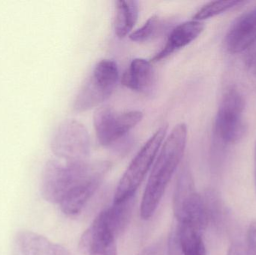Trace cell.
Here are the masks:
<instances>
[{
    "label": "cell",
    "mask_w": 256,
    "mask_h": 255,
    "mask_svg": "<svg viewBox=\"0 0 256 255\" xmlns=\"http://www.w3.org/2000/svg\"><path fill=\"white\" fill-rule=\"evenodd\" d=\"M110 167L108 161L51 160L42 175V196L58 205L68 217H76L96 194Z\"/></svg>",
    "instance_id": "cell-1"
},
{
    "label": "cell",
    "mask_w": 256,
    "mask_h": 255,
    "mask_svg": "<svg viewBox=\"0 0 256 255\" xmlns=\"http://www.w3.org/2000/svg\"><path fill=\"white\" fill-rule=\"evenodd\" d=\"M188 141V127L178 124L166 139L154 163L140 207L141 217L144 220L153 217L158 209L168 183L180 164Z\"/></svg>",
    "instance_id": "cell-2"
},
{
    "label": "cell",
    "mask_w": 256,
    "mask_h": 255,
    "mask_svg": "<svg viewBox=\"0 0 256 255\" xmlns=\"http://www.w3.org/2000/svg\"><path fill=\"white\" fill-rule=\"evenodd\" d=\"M135 197L114 202L93 220L80 241V249L86 255L116 244V239L127 227L134 208Z\"/></svg>",
    "instance_id": "cell-3"
},
{
    "label": "cell",
    "mask_w": 256,
    "mask_h": 255,
    "mask_svg": "<svg viewBox=\"0 0 256 255\" xmlns=\"http://www.w3.org/2000/svg\"><path fill=\"white\" fill-rule=\"evenodd\" d=\"M167 130L166 124L160 127L132 159L117 186L114 202H124L135 197L136 192L156 160Z\"/></svg>",
    "instance_id": "cell-4"
},
{
    "label": "cell",
    "mask_w": 256,
    "mask_h": 255,
    "mask_svg": "<svg viewBox=\"0 0 256 255\" xmlns=\"http://www.w3.org/2000/svg\"><path fill=\"white\" fill-rule=\"evenodd\" d=\"M173 210L177 223H188L204 232L209 223L204 199L196 193L192 174L184 166L178 177L173 198Z\"/></svg>",
    "instance_id": "cell-5"
},
{
    "label": "cell",
    "mask_w": 256,
    "mask_h": 255,
    "mask_svg": "<svg viewBox=\"0 0 256 255\" xmlns=\"http://www.w3.org/2000/svg\"><path fill=\"white\" fill-rule=\"evenodd\" d=\"M120 77L116 61L104 59L98 63L91 76L80 90L74 107L78 112H85L97 107L108 100L116 87Z\"/></svg>",
    "instance_id": "cell-6"
},
{
    "label": "cell",
    "mask_w": 256,
    "mask_h": 255,
    "mask_svg": "<svg viewBox=\"0 0 256 255\" xmlns=\"http://www.w3.org/2000/svg\"><path fill=\"white\" fill-rule=\"evenodd\" d=\"M244 109L245 100L242 93L236 88L226 91L215 121L216 135L224 143H236L245 134L246 125L243 119Z\"/></svg>",
    "instance_id": "cell-7"
},
{
    "label": "cell",
    "mask_w": 256,
    "mask_h": 255,
    "mask_svg": "<svg viewBox=\"0 0 256 255\" xmlns=\"http://www.w3.org/2000/svg\"><path fill=\"white\" fill-rule=\"evenodd\" d=\"M143 113L132 110L118 113L110 106H102L94 114V125L100 145L108 147L124 138L142 121Z\"/></svg>",
    "instance_id": "cell-8"
},
{
    "label": "cell",
    "mask_w": 256,
    "mask_h": 255,
    "mask_svg": "<svg viewBox=\"0 0 256 255\" xmlns=\"http://www.w3.org/2000/svg\"><path fill=\"white\" fill-rule=\"evenodd\" d=\"M91 142L88 130L82 123L75 120L64 121L56 133L52 151L64 161L88 160Z\"/></svg>",
    "instance_id": "cell-9"
},
{
    "label": "cell",
    "mask_w": 256,
    "mask_h": 255,
    "mask_svg": "<svg viewBox=\"0 0 256 255\" xmlns=\"http://www.w3.org/2000/svg\"><path fill=\"white\" fill-rule=\"evenodd\" d=\"M12 255H73L64 247L30 231L19 232L15 236Z\"/></svg>",
    "instance_id": "cell-10"
},
{
    "label": "cell",
    "mask_w": 256,
    "mask_h": 255,
    "mask_svg": "<svg viewBox=\"0 0 256 255\" xmlns=\"http://www.w3.org/2000/svg\"><path fill=\"white\" fill-rule=\"evenodd\" d=\"M256 41V7L239 16L226 36L227 49L232 53L244 52Z\"/></svg>",
    "instance_id": "cell-11"
},
{
    "label": "cell",
    "mask_w": 256,
    "mask_h": 255,
    "mask_svg": "<svg viewBox=\"0 0 256 255\" xmlns=\"http://www.w3.org/2000/svg\"><path fill=\"white\" fill-rule=\"evenodd\" d=\"M202 22L196 20L182 22L173 28L162 49L153 58V61H159L176 51L188 46L195 40L204 31Z\"/></svg>",
    "instance_id": "cell-12"
},
{
    "label": "cell",
    "mask_w": 256,
    "mask_h": 255,
    "mask_svg": "<svg viewBox=\"0 0 256 255\" xmlns=\"http://www.w3.org/2000/svg\"><path fill=\"white\" fill-rule=\"evenodd\" d=\"M154 71L150 61L138 58L131 61L123 73L122 83L132 91L146 93L154 83Z\"/></svg>",
    "instance_id": "cell-13"
},
{
    "label": "cell",
    "mask_w": 256,
    "mask_h": 255,
    "mask_svg": "<svg viewBox=\"0 0 256 255\" xmlns=\"http://www.w3.org/2000/svg\"><path fill=\"white\" fill-rule=\"evenodd\" d=\"M202 231L188 223H177L171 235L182 255H206Z\"/></svg>",
    "instance_id": "cell-14"
},
{
    "label": "cell",
    "mask_w": 256,
    "mask_h": 255,
    "mask_svg": "<svg viewBox=\"0 0 256 255\" xmlns=\"http://www.w3.org/2000/svg\"><path fill=\"white\" fill-rule=\"evenodd\" d=\"M115 31L117 37L124 38L134 28L138 16V1L120 0L116 1Z\"/></svg>",
    "instance_id": "cell-15"
},
{
    "label": "cell",
    "mask_w": 256,
    "mask_h": 255,
    "mask_svg": "<svg viewBox=\"0 0 256 255\" xmlns=\"http://www.w3.org/2000/svg\"><path fill=\"white\" fill-rule=\"evenodd\" d=\"M242 1H212L206 3L202 6L198 11L194 15L192 19L194 20L200 21L202 22L204 19H209L216 16L220 13H224V11L230 10L232 7H236L238 4H240Z\"/></svg>",
    "instance_id": "cell-16"
},
{
    "label": "cell",
    "mask_w": 256,
    "mask_h": 255,
    "mask_svg": "<svg viewBox=\"0 0 256 255\" xmlns=\"http://www.w3.org/2000/svg\"><path fill=\"white\" fill-rule=\"evenodd\" d=\"M161 21L156 15H153L144 22L142 26L130 34V39L135 42H144L150 40L160 30Z\"/></svg>",
    "instance_id": "cell-17"
},
{
    "label": "cell",
    "mask_w": 256,
    "mask_h": 255,
    "mask_svg": "<svg viewBox=\"0 0 256 255\" xmlns=\"http://www.w3.org/2000/svg\"><path fill=\"white\" fill-rule=\"evenodd\" d=\"M244 65L248 75L256 85V41L245 51Z\"/></svg>",
    "instance_id": "cell-18"
},
{
    "label": "cell",
    "mask_w": 256,
    "mask_h": 255,
    "mask_svg": "<svg viewBox=\"0 0 256 255\" xmlns=\"http://www.w3.org/2000/svg\"><path fill=\"white\" fill-rule=\"evenodd\" d=\"M246 251L249 255H256V221L249 226L246 233Z\"/></svg>",
    "instance_id": "cell-19"
},
{
    "label": "cell",
    "mask_w": 256,
    "mask_h": 255,
    "mask_svg": "<svg viewBox=\"0 0 256 255\" xmlns=\"http://www.w3.org/2000/svg\"><path fill=\"white\" fill-rule=\"evenodd\" d=\"M227 255H249L246 248L240 244H234L228 250Z\"/></svg>",
    "instance_id": "cell-20"
},
{
    "label": "cell",
    "mask_w": 256,
    "mask_h": 255,
    "mask_svg": "<svg viewBox=\"0 0 256 255\" xmlns=\"http://www.w3.org/2000/svg\"><path fill=\"white\" fill-rule=\"evenodd\" d=\"M88 255H118L116 244H112L106 248L102 249Z\"/></svg>",
    "instance_id": "cell-21"
},
{
    "label": "cell",
    "mask_w": 256,
    "mask_h": 255,
    "mask_svg": "<svg viewBox=\"0 0 256 255\" xmlns=\"http://www.w3.org/2000/svg\"><path fill=\"white\" fill-rule=\"evenodd\" d=\"M168 255H182L172 237L170 235L168 243Z\"/></svg>",
    "instance_id": "cell-22"
},
{
    "label": "cell",
    "mask_w": 256,
    "mask_h": 255,
    "mask_svg": "<svg viewBox=\"0 0 256 255\" xmlns=\"http://www.w3.org/2000/svg\"><path fill=\"white\" fill-rule=\"evenodd\" d=\"M159 253V250H158V247H152L144 250L140 255H158Z\"/></svg>",
    "instance_id": "cell-23"
},
{
    "label": "cell",
    "mask_w": 256,
    "mask_h": 255,
    "mask_svg": "<svg viewBox=\"0 0 256 255\" xmlns=\"http://www.w3.org/2000/svg\"><path fill=\"white\" fill-rule=\"evenodd\" d=\"M255 184H256V143L255 147Z\"/></svg>",
    "instance_id": "cell-24"
}]
</instances>
